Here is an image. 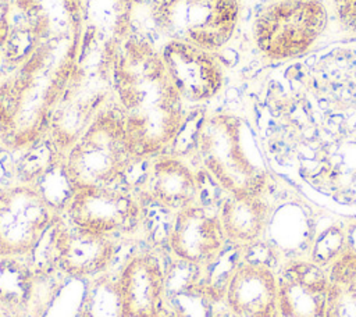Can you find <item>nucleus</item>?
I'll return each mask as SVG.
<instances>
[{"label":"nucleus","instance_id":"obj_8","mask_svg":"<svg viewBox=\"0 0 356 317\" xmlns=\"http://www.w3.org/2000/svg\"><path fill=\"white\" fill-rule=\"evenodd\" d=\"M327 24L325 7L317 0H281L266 7L254 22L259 49L270 57L302 54Z\"/></svg>","mask_w":356,"mask_h":317},{"label":"nucleus","instance_id":"obj_21","mask_svg":"<svg viewBox=\"0 0 356 317\" xmlns=\"http://www.w3.org/2000/svg\"><path fill=\"white\" fill-rule=\"evenodd\" d=\"M334 4L341 21L356 31V0H334Z\"/></svg>","mask_w":356,"mask_h":317},{"label":"nucleus","instance_id":"obj_23","mask_svg":"<svg viewBox=\"0 0 356 317\" xmlns=\"http://www.w3.org/2000/svg\"><path fill=\"white\" fill-rule=\"evenodd\" d=\"M213 317H239V316L235 314L234 311H231V310L225 306V303H224V306L220 307V309L216 311V314H214Z\"/></svg>","mask_w":356,"mask_h":317},{"label":"nucleus","instance_id":"obj_22","mask_svg":"<svg viewBox=\"0 0 356 317\" xmlns=\"http://www.w3.org/2000/svg\"><path fill=\"white\" fill-rule=\"evenodd\" d=\"M13 0H0V47L6 38L7 32V21H8V11Z\"/></svg>","mask_w":356,"mask_h":317},{"label":"nucleus","instance_id":"obj_3","mask_svg":"<svg viewBox=\"0 0 356 317\" xmlns=\"http://www.w3.org/2000/svg\"><path fill=\"white\" fill-rule=\"evenodd\" d=\"M113 99L139 161L165 153L184 128V99L147 39L125 38L114 67Z\"/></svg>","mask_w":356,"mask_h":317},{"label":"nucleus","instance_id":"obj_9","mask_svg":"<svg viewBox=\"0 0 356 317\" xmlns=\"http://www.w3.org/2000/svg\"><path fill=\"white\" fill-rule=\"evenodd\" d=\"M61 207L70 222L114 239L135 232L143 217L138 195L120 185L72 189Z\"/></svg>","mask_w":356,"mask_h":317},{"label":"nucleus","instance_id":"obj_20","mask_svg":"<svg viewBox=\"0 0 356 317\" xmlns=\"http://www.w3.org/2000/svg\"><path fill=\"white\" fill-rule=\"evenodd\" d=\"M325 317H356V253L341 254L328 271Z\"/></svg>","mask_w":356,"mask_h":317},{"label":"nucleus","instance_id":"obj_5","mask_svg":"<svg viewBox=\"0 0 356 317\" xmlns=\"http://www.w3.org/2000/svg\"><path fill=\"white\" fill-rule=\"evenodd\" d=\"M139 163L114 104L104 108L63 156L70 190L117 186Z\"/></svg>","mask_w":356,"mask_h":317},{"label":"nucleus","instance_id":"obj_14","mask_svg":"<svg viewBox=\"0 0 356 317\" xmlns=\"http://www.w3.org/2000/svg\"><path fill=\"white\" fill-rule=\"evenodd\" d=\"M167 72L181 97L199 103L214 97L222 86V72L210 51L168 40L160 51Z\"/></svg>","mask_w":356,"mask_h":317},{"label":"nucleus","instance_id":"obj_17","mask_svg":"<svg viewBox=\"0 0 356 317\" xmlns=\"http://www.w3.org/2000/svg\"><path fill=\"white\" fill-rule=\"evenodd\" d=\"M224 303L239 317H278L277 277L260 261L239 263L224 288Z\"/></svg>","mask_w":356,"mask_h":317},{"label":"nucleus","instance_id":"obj_19","mask_svg":"<svg viewBox=\"0 0 356 317\" xmlns=\"http://www.w3.org/2000/svg\"><path fill=\"white\" fill-rule=\"evenodd\" d=\"M218 216L227 242L238 247H249L264 231L267 207L260 196L228 195L220 206Z\"/></svg>","mask_w":356,"mask_h":317},{"label":"nucleus","instance_id":"obj_18","mask_svg":"<svg viewBox=\"0 0 356 317\" xmlns=\"http://www.w3.org/2000/svg\"><path fill=\"white\" fill-rule=\"evenodd\" d=\"M49 271L32 259L0 257V317H28Z\"/></svg>","mask_w":356,"mask_h":317},{"label":"nucleus","instance_id":"obj_13","mask_svg":"<svg viewBox=\"0 0 356 317\" xmlns=\"http://www.w3.org/2000/svg\"><path fill=\"white\" fill-rule=\"evenodd\" d=\"M146 161L147 168L135 192L142 203H152L172 213L197 203L200 182L188 163L167 153Z\"/></svg>","mask_w":356,"mask_h":317},{"label":"nucleus","instance_id":"obj_7","mask_svg":"<svg viewBox=\"0 0 356 317\" xmlns=\"http://www.w3.org/2000/svg\"><path fill=\"white\" fill-rule=\"evenodd\" d=\"M150 14L168 40L211 51L231 39L239 4L238 0H152Z\"/></svg>","mask_w":356,"mask_h":317},{"label":"nucleus","instance_id":"obj_12","mask_svg":"<svg viewBox=\"0 0 356 317\" xmlns=\"http://www.w3.org/2000/svg\"><path fill=\"white\" fill-rule=\"evenodd\" d=\"M227 243L218 211L196 203L174 213L167 234L174 259L206 268L220 257Z\"/></svg>","mask_w":356,"mask_h":317},{"label":"nucleus","instance_id":"obj_1","mask_svg":"<svg viewBox=\"0 0 356 317\" xmlns=\"http://www.w3.org/2000/svg\"><path fill=\"white\" fill-rule=\"evenodd\" d=\"M76 0H13L0 47V142L24 150L47 136L72 72Z\"/></svg>","mask_w":356,"mask_h":317},{"label":"nucleus","instance_id":"obj_4","mask_svg":"<svg viewBox=\"0 0 356 317\" xmlns=\"http://www.w3.org/2000/svg\"><path fill=\"white\" fill-rule=\"evenodd\" d=\"M195 149L206 172L228 195L260 196L264 190L267 171L241 118L229 114L203 118Z\"/></svg>","mask_w":356,"mask_h":317},{"label":"nucleus","instance_id":"obj_15","mask_svg":"<svg viewBox=\"0 0 356 317\" xmlns=\"http://www.w3.org/2000/svg\"><path fill=\"white\" fill-rule=\"evenodd\" d=\"M328 275L310 261L286 266L277 279L278 317H325Z\"/></svg>","mask_w":356,"mask_h":317},{"label":"nucleus","instance_id":"obj_6","mask_svg":"<svg viewBox=\"0 0 356 317\" xmlns=\"http://www.w3.org/2000/svg\"><path fill=\"white\" fill-rule=\"evenodd\" d=\"M63 217L38 185L19 181L0 186V257L32 259Z\"/></svg>","mask_w":356,"mask_h":317},{"label":"nucleus","instance_id":"obj_11","mask_svg":"<svg viewBox=\"0 0 356 317\" xmlns=\"http://www.w3.org/2000/svg\"><path fill=\"white\" fill-rule=\"evenodd\" d=\"M167 274L152 252L132 254L117 278L120 317H171L167 306Z\"/></svg>","mask_w":356,"mask_h":317},{"label":"nucleus","instance_id":"obj_2","mask_svg":"<svg viewBox=\"0 0 356 317\" xmlns=\"http://www.w3.org/2000/svg\"><path fill=\"white\" fill-rule=\"evenodd\" d=\"M76 6L79 39L75 61L47 132L61 158L111 104L114 67L132 15V0H76Z\"/></svg>","mask_w":356,"mask_h":317},{"label":"nucleus","instance_id":"obj_16","mask_svg":"<svg viewBox=\"0 0 356 317\" xmlns=\"http://www.w3.org/2000/svg\"><path fill=\"white\" fill-rule=\"evenodd\" d=\"M165 274L171 317H213L224 302V292L207 279L203 267L174 259Z\"/></svg>","mask_w":356,"mask_h":317},{"label":"nucleus","instance_id":"obj_10","mask_svg":"<svg viewBox=\"0 0 356 317\" xmlns=\"http://www.w3.org/2000/svg\"><path fill=\"white\" fill-rule=\"evenodd\" d=\"M47 239L51 268L72 278H92L104 273L118 252L117 239L79 228L64 216Z\"/></svg>","mask_w":356,"mask_h":317}]
</instances>
